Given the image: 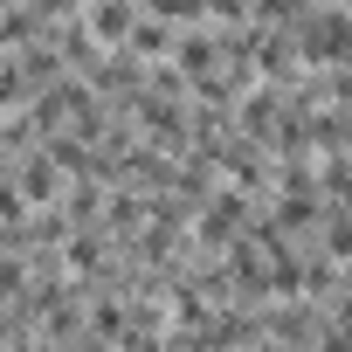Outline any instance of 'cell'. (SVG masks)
<instances>
[{
    "mask_svg": "<svg viewBox=\"0 0 352 352\" xmlns=\"http://www.w3.org/2000/svg\"><path fill=\"white\" fill-rule=\"evenodd\" d=\"M124 42H131L138 56H166V42H173V35H166V28H131Z\"/></svg>",
    "mask_w": 352,
    "mask_h": 352,
    "instance_id": "obj_3",
    "label": "cell"
},
{
    "mask_svg": "<svg viewBox=\"0 0 352 352\" xmlns=\"http://www.w3.org/2000/svg\"><path fill=\"white\" fill-rule=\"evenodd\" d=\"M28 201H56V166H49V159L28 166Z\"/></svg>",
    "mask_w": 352,
    "mask_h": 352,
    "instance_id": "obj_2",
    "label": "cell"
},
{
    "mask_svg": "<svg viewBox=\"0 0 352 352\" xmlns=\"http://www.w3.org/2000/svg\"><path fill=\"white\" fill-rule=\"evenodd\" d=\"M90 35L97 42H124L131 35V8H124V0H104V8L90 14Z\"/></svg>",
    "mask_w": 352,
    "mask_h": 352,
    "instance_id": "obj_1",
    "label": "cell"
}]
</instances>
